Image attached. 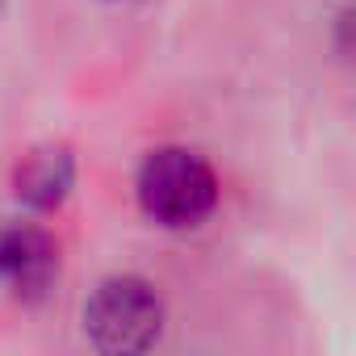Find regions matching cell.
Instances as JSON below:
<instances>
[{
  "mask_svg": "<svg viewBox=\"0 0 356 356\" xmlns=\"http://www.w3.org/2000/svg\"><path fill=\"white\" fill-rule=\"evenodd\" d=\"M163 331V302L143 277H105L84 302V335L101 356H147Z\"/></svg>",
  "mask_w": 356,
  "mask_h": 356,
  "instance_id": "obj_1",
  "label": "cell"
},
{
  "mask_svg": "<svg viewBox=\"0 0 356 356\" xmlns=\"http://www.w3.org/2000/svg\"><path fill=\"white\" fill-rule=\"evenodd\" d=\"M218 202V181L214 168L185 147H163L151 151L147 163L138 168V206L151 222L168 231H185L210 218Z\"/></svg>",
  "mask_w": 356,
  "mask_h": 356,
  "instance_id": "obj_2",
  "label": "cell"
},
{
  "mask_svg": "<svg viewBox=\"0 0 356 356\" xmlns=\"http://www.w3.org/2000/svg\"><path fill=\"white\" fill-rule=\"evenodd\" d=\"M59 256L51 235L34 231V227H17L0 235V277H5L22 298H38L47 293V285L55 281Z\"/></svg>",
  "mask_w": 356,
  "mask_h": 356,
  "instance_id": "obj_3",
  "label": "cell"
},
{
  "mask_svg": "<svg viewBox=\"0 0 356 356\" xmlns=\"http://www.w3.org/2000/svg\"><path fill=\"white\" fill-rule=\"evenodd\" d=\"M72 155L63 147H38L17 168V197L34 210H55L72 189Z\"/></svg>",
  "mask_w": 356,
  "mask_h": 356,
  "instance_id": "obj_4",
  "label": "cell"
}]
</instances>
